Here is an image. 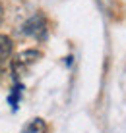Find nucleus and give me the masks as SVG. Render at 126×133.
Listing matches in <instances>:
<instances>
[{
    "label": "nucleus",
    "mask_w": 126,
    "mask_h": 133,
    "mask_svg": "<svg viewBox=\"0 0 126 133\" xmlns=\"http://www.w3.org/2000/svg\"><path fill=\"white\" fill-rule=\"evenodd\" d=\"M39 58H41V52L35 50V48H27V50H23V52H20L16 58H12L10 68H12V73H14V79H18L20 73H23L31 64H35L39 60Z\"/></svg>",
    "instance_id": "obj_1"
},
{
    "label": "nucleus",
    "mask_w": 126,
    "mask_h": 133,
    "mask_svg": "<svg viewBox=\"0 0 126 133\" xmlns=\"http://www.w3.org/2000/svg\"><path fill=\"white\" fill-rule=\"evenodd\" d=\"M20 31L27 37H35V39H39V41H45L47 39V19H45V16L43 14L31 16L29 19L21 25Z\"/></svg>",
    "instance_id": "obj_2"
},
{
    "label": "nucleus",
    "mask_w": 126,
    "mask_h": 133,
    "mask_svg": "<svg viewBox=\"0 0 126 133\" xmlns=\"http://www.w3.org/2000/svg\"><path fill=\"white\" fill-rule=\"evenodd\" d=\"M12 48H14L12 39H10V37H6V35H0V73H2L6 62H10Z\"/></svg>",
    "instance_id": "obj_3"
},
{
    "label": "nucleus",
    "mask_w": 126,
    "mask_h": 133,
    "mask_svg": "<svg viewBox=\"0 0 126 133\" xmlns=\"http://www.w3.org/2000/svg\"><path fill=\"white\" fill-rule=\"evenodd\" d=\"M47 129V123L45 120H41V118H33L27 125H23L21 133H43Z\"/></svg>",
    "instance_id": "obj_4"
},
{
    "label": "nucleus",
    "mask_w": 126,
    "mask_h": 133,
    "mask_svg": "<svg viewBox=\"0 0 126 133\" xmlns=\"http://www.w3.org/2000/svg\"><path fill=\"white\" fill-rule=\"evenodd\" d=\"M23 93V85L16 83L12 87V93L8 95V104H12V110H18V102H20V97Z\"/></svg>",
    "instance_id": "obj_5"
},
{
    "label": "nucleus",
    "mask_w": 126,
    "mask_h": 133,
    "mask_svg": "<svg viewBox=\"0 0 126 133\" xmlns=\"http://www.w3.org/2000/svg\"><path fill=\"white\" fill-rule=\"evenodd\" d=\"M64 62H66V66H72V62H74V56H66V60H64Z\"/></svg>",
    "instance_id": "obj_6"
},
{
    "label": "nucleus",
    "mask_w": 126,
    "mask_h": 133,
    "mask_svg": "<svg viewBox=\"0 0 126 133\" xmlns=\"http://www.w3.org/2000/svg\"><path fill=\"white\" fill-rule=\"evenodd\" d=\"M0 21H2V4H0Z\"/></svg>",
    "instance_id": "obj_7"
}]
</instances>
